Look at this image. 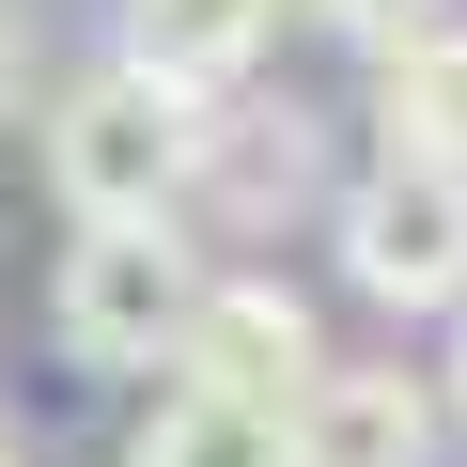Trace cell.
<instances>
[{"instance_id":"52a82bcc","label":"cell","mask_w":467,"mask_h":467,"mask_svg":"<svg viewBox=\"0 0 467 467\" xmlns=\"http://www.w3.org/2000/svg\"><path fill=\"white\" fill-rule=\"evenodd\" d=\"M265 47H281V0H125L109 16V63H140L156 94H234V78H265Z\"/></svg>"},{"instance_id":"8fae6325","label":"cell","mask_w":467,"mask_h":467,"mask_svg":"<svg viewBox=\"0 0 467 467\" xmlns=\"http://www.w3.org/2000/svg\"><path fill=\"white\" fill-rule=\"evenodd\" d=\"M32 63H47V32H32V0H0V109H32Z\"/></svg>"},{"instance_id":"30bf717a","label":"cell","mask_w":467,"mask_h":467,"mask_svg":"<svg viewBox=\"0 0 467 467\" xmlns=\"http://www.w3.org/2000/svg\"><path fill=\"white\" fill-rule=\"evenodd\" d=\"M312 16H327L343 47H389V32H436V16H451V0H312Z\"/></svg>"},{"instance_id":"5b68a950","label":"cell","mask_w":467,"mask_h":467,"mask_svg":"<svg viewBox=\"0 0 467 467\" xmlns=\"http://www.w3.org/2000/svg\"><path fill=\"white\" fill-rule=\"evenodd\" d=\"M171 374L187 389H234V405H296L327 374V312L281 281V265H202L187 327H171Z\"/></svg>"},{"instance_id":"4fadbf2b","label":"cell","mask_w":467,"mask_h":467,"mask_svg":"<svg viewBox=\"0 0 467 467\" xmlns=\"http://www.w3.org/2000/svg\"><path fill=\"white\" fill-rule=\"evenodd\" d=\"M0 467H32V451H16V420H0Z\"/></svg>"},{"instance_id":"9c48e42d","label":"cell","mask_w":467,"mask_h":467,"mask_svg":"<svg viewBox=\"0 0 467 467\" xmlns=\"http://www.w3.org/2000/svg\"><path fill=\"white\" fill-rule=\"evenodd\" d=\"M125 467H281V405H234V389L156 374V420L125 436Z\"/></svg>"},{"instance_id":"277c9868","label":"cell","mask_w":467,"mask_h":467,"mask_svg":"<svg viewBox=\"0 0 467 467\" xmlns=\"http://www.w3.org/2000/svg\"><path fill=\"white\" fill-rule=\"evenodd\" d=\"M47 187L78 218H156L187 187V94H156L140 63H78L47 94Z\"/></svg>"},{"instance_id":"7a4b0ae2","label":"cell","mask_w":467,"mask_h":467,"mask_svg":"<svg viewBox=\"0 0 467 467\" xmlns=\"http://www.w3.org/2000/svg\"><path fill=\"white\" fill-rule=\"evenodd\" d=\"M327 187H343V156H327V125H312L296 94L234 78V94H202V109H187V187H171V218L296 234V218H327Z\"/></svg>"},{"instance_id":"ba28073f","label":"cell","mask_w":467,"mask_h":467,"mask_svg":"<svg viewBox=\"0 0 467 467\" xmlns=\"http://www.w3.org/2000/svg\"><path fill=\"white\" fill-rule=\"evenodd\" d=\"M358 63H374V156L467 171V32L436 16V32H389V47H358Z\"/></svg>"},{"instance_id":"6da1fadb","label":"cell","mask_w":467,"mask_h":467,"mask_svg":"<svg viewBox=\"0 0 467 467\" xmlns=\"http://www.w3.org/2000/svg\"><path fill=\"white\" fill-rule=\"evenodd\" d=\"M202 296V250H187V218H78V250L47 281V327L78 374H171V327Z\"/></svg>"},{"instance_id":"8992f818","label":"cell","mask_w":467,"mask_h":467,"mask_svg":"<svg viewBox=\"0 0 467 467\" xmlns=\"http://www.w3.org/2000/svg\"><path fill=\"white\" fill-rule=\"evenodd\" d=\"M281 467H436V389L405 358H327L281 405Z\"/></svg>"},{"instance_id":"7c38bea8","label":"cell","mask_w":467,"mask_h":467,"mask_svg":"<svg viewBox=\"0 0 467 467\" xmlns=\"http://www.w3.org/2000/svg\"><path fill=\"white\" fill-rule=\"evenodd\" d=\"M436 420L467 436V296H451V374H436Z\"/></svg>"},{"instance_id":"3957f363","label":"cell","mask_w":467,"mask_h":467,"mask_svg":"<svg viewBox=\"0 0 467 467\" xmlns=\"http://www.w3.org/2000/svg\"><path fill=\"white\" fill-rule=\"evenodd\" d=\"M327 250H343V296H358V312L436 327V312L467 296V171H405V156L343 171V187H327Z\"/></svg>"}]
</instances>
